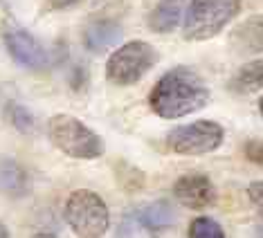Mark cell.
<instances>
[{"instance_id":"obj_1","label":"cell","mask_w":263,"mask_h":238,"mask_svg":"<svg viewBox=\"0 0 263 238\" xmlns=\"http://www.w3.org/2000/svg\"><path fill=\"white\" fill-rule=\"evenodd\" d=\"M209 101V90L202 76L191 68H173L160 76L148 94V104L155 115L178 119L200 110Z\"/></svg>"},{"instance_id":"obj_2","label":"cell","mask_w":263,"mask_h":238,"mask_svg":"<svg viewBox=\"0 0 263 238\" xmlns=\"http://www.w3.org/2000/svg\"><path fill=\"white\" fill-rule=\"evenodd\" d=\"M63 216L79 238H101L110 227V213L106 202L88 189H79L68 195Z\"/></svg>"},{"instance_id":"obj_3","label":"cell","mask_w":263,"mask_h":238,"mask_svg":"<svg viewBox=\"0 0 263 238\" xmlns=\"http://www.w3.org/2000/svg\"><path fill=\"white\" fill-rule=\"evenodd\" d=\"M241 9V0H191L182 34L187 41H207L223 29Z\"/></svg>"},{"instance_id":"obj_4","label":"cell","mask_w":263,"mask_h":238,"mask_svg":"<svg viewBox=\"0 0 263 238\" xmlns=\"http://www.w3.org/2000/svg\"><path fill=\"white\" fill-rule=\"evenodd\" d=\"M50 140L59 151L77 160H95L101 155V140L92 128L70 115H57L50 122Z\"/></svg>"},{"instance_id":"obj_5","label":"cell","mask_w":263,"mask_h":238,"mask_svg":"<svg viewBox=\"0 0 263 238\" xmlns=\"http://www.w3.org/2000/svg\"><path fill=\"white\" fill-rule=\"evenodd\" d=\"M155 61L153 47L144 41H128L119 45L106 63V76L117 86H130L140 81Z\"/></svg>"},{"instance_id":"obj_6","label":"cell","mask_w":263,"mask_h":238,"mask_svg":"<svg viewBox=\"0 0 263 238\" xmlns=\"http://www.w3.org/2000/svg\"><path fill=\"white\" fill-rule=\"evenodd\" d=\"M223 126L216 122H194L173 128L166 137V146L178 155H205L223 144Z\"/></svg>"},{"instance_id":"obj_7","label":"cell","mask_w":263,"mask_h":238,"mask_svg":"<svg viewBox=\"0 0 263 238\" xmlns=\"http://www.w3.org/2000/svg\"><path fill=\"white\" fill-rule=\"evenodd\" d=\"M3 41L5 47L11 54L18 65L27 70H34V72H41L50 65V56H47L45 47L39 43L27 29H23L18 23H5L3 27Z\"/></svg>"},{"instance_id":"obj_8","label":"cell","mask_w":263,"mask_h":238,"mask_svg":"<svg viewBox=\"0 0 263 238\" xmlns=\"http://www.w3.org/2000/svg\"><path fill=\"white\" fill-rule=\"evenodd\" d=\"M173 193H176L178 202L187 209H205L216 200V189H214L212 180L200 173L182 175L173 184Z\"/></svg>"},{"instance_id":"obj_9","label":"cell","mask_w":263,"mask_h":238,"mask_svg":"<svg viewBox=\"0 0 263 238\" xmlns=\"http://www.w3.org/2000/svg\"><path fill=\"white\" fill-rule=\"evenodd\" d=\"M232 47L238 54H261L263 52V14L250 16L230 36Z\"/></svg>"},{"instance_id":"obj_10","label":"cell","mask_w":263,"mask_h":238,"mask_svg":"<svg viewBox=\"0 0 263 238\" xmlns=\"http://www.w3.org/2000/svg\"><path fill=\"white\" fill-rule=\"evenodd\" d=\"M122 38V27L115 21H97L83 29V45L95 54H104Z\"/></svg>"},{"instance_id":"obj_11","label":"cell","mask_w":263,"mask_h":238,"mask_svg":"<svg viewBox=\"0 0 263 238\" xmlns=\"http://www.w3.org/2000/svg\"><path fill=\"white\" fill-rule=\"evenodd\" d=\"M137 220H140V225L146 231H151L153 236H160L173 225V209L169 202L155 200V202L144 205L137 211Z\"/></svg>"},{"instance_id":"obj_12","label":"cell","mask_w":263,"mask_h":238,"mask_svg":"<svg viewBox=\"0 0 263 238\" xmlns=\"http://www.w3.org/2000/svg\"><path fill=\"white\" fill-rule=\"evenodd\" d=\"M184 9V0H160L148 16V27L155 34H169L178 27Z\"/></svg>"},{"instance_id":"obj_13","label":"cell","mask_w":263,"mask_h":238,"mask_svg":"<svg viewBox=\"0 0 263 238\" xmlns=\"http://www.w3.org/2000/svg\"><path fill=\"white\" fill-rule=\"evenodd\" d=\"M0 191L11 198L27 193V173L18 162L0 160Z\"/></svg>"},{"instance_id":"obj_14","label":"cell","mask_w":263,"mask_h":238,"mask_svg":"<svg viewBox=\"0 0 263 238\" xmlns=\"http://www.w3.org/2000/svg\"><path fill=\"white\" fill-rule=\"evenodd\" d=\"M232 88L238 92H254L263 88V58L243 65L232 81Z\"/></svg>"},{"instance_id":"obj_15","label":"cell","mask_w":263,"mask_h":238,"mask_svg":"<svg viewBox=\"0 0 263 238\" xmlns=\"http://www.w3.org/2000/svg\"><path fill=\"white\" fill-rule=\"evenodd\" d=\"M189 238H225L223 227L214 218H196L189 225Z\"/></svg>"},{"instance_id":"obj_16","label":"cell","mask_w":263,"mask_h":238,"mask_svg":"<svg viewBox=\"0 0 263 238\" xmlns=\"http://www.w3.org/2000/svg\"><path fill=\"white\" fill-rule=\"evenodd\" d=\"M9 119L14 126H18L21 130H27L32 126V117H29V112L25 108H21V106H11L9 108Z\"/></svg>"},{"instance_id":"obj_17","label":"cell","mask_w":263,"mask_h":238,"mask_svg":"<svg viewBox=\"0 0 263 238\" xmlns=\"http://www.w3.org/2000/svg\"><path fill=\"white\" fill-rule=\"evenodd\" d=\"M245 157L254 164H263V140H252L245 144Z\"/></svg>"},{"instance_id":"obj_18","label":"cell","mask_w":263,"mask_h":238,"mask_svg":"<svg viewBox=\"0 0 263 238\" xmlns=\"http://www.w3.org/2000/svg\"><path fill=\"white\" fill-rule=\"evenodd\" d=\"M248 195H250V200H252V205L256 207V211H259V216L263 218V180L250 184Z\"/></svg>"},{"instance_id":"obj_19","label":"cell","mask_w":263,"mask_h":238,"mask_svg":"<svg viewBox=\"0 0 263 238\" xmlns=\"http://www.w3.org/2000/svg\"><path fill=\"white\" fill-rule=\"evenodd\" d=\"M47 3H50V7H54V9H65V7H72V5L81 3V0H47Z\"/></svg>"},{"instance_id":"obj_20","label":"cell","mask_w":263,"mask_h":238,"mask_svg":"<svg viewBox=\"0 0 263 238\" xmlns=\"http://www.w3.org/2000/svg\"><path fill=\"white\" fill-rule=\"evenodd\" d=\"M32 238H59L57 234H50V231H41V234H34Z\"/></svg>"},{"instance_id":"obj_21","label":"cell","mask_w":263,"mask_h":238,"mask_svg":"<svg viewBox=\"0 0 263 238\" xmlns=\"http://www.w3.org/2000/svg\"><path fill=\"white\" fill-rule=\"evenodd\" d=\"M0 238H9V231H7V227H5L3 223H0Z\"/></svg>"},{"instance_id":"obj_22","label":"cell","mask_w":263,"mask_h":238,"mask_svg":"<svg viewBox=\"0 0 263 238\" xmlns=\"http://www.w3.org/2000/svg\"><path fill=\"white\" fill-rule=\"evenodd\" d=\"M259 110H261V115H263V97L259 99Z\"/></svg>"},{"instance_id":"obj_23","label":"cell","mask_w":263,"mask_h":238,"mask_svg":"<svg viewBox=\"0 0 263 238\" xmlns=\"http://www.w3.org/2000/svg\"><path fill=\"white\" fill-rule=\"evenodd\" d=\"M259 238H263V229H261V231H259Z\"/></svg>"}]
</instances>
